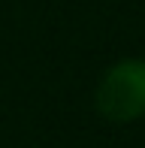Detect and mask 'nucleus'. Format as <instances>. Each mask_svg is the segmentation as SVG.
Instances as JSON below:
<instances>
[{
  "label": "nucleus",
  "mask_w": 145,
  "mask_h": 148,
  "mask_svg": "<svg viewBox=\"0 0 145 148\" xmlns=\"http://www.w3.org/2000/svg\"><path fill=\"white\" fill-rule=\"evenodd\" d=\"M97 106L112 121H130L145 115V64L127 60L103 79L97 91Z\"/></svg>",
  "instance_id": "1"
}]
</instances>
